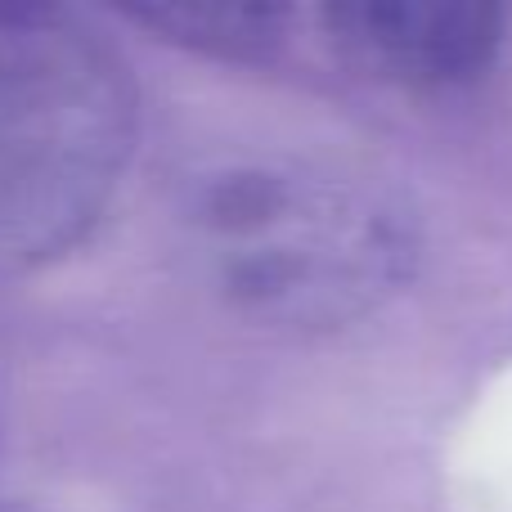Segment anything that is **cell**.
<instances>
[{
	"label": "cell",
	"instance_id": "1",
	"mask_svg": "<svg viewBox=\"0 0 512 512\" xmlns=\"http://www.w3.org/2000/svg\"><path fill=\"white\" fill-rule=\"evenodd\" d=\"M185 234L216 297L256 324L342 328L409 283L418 221L369 176L239 158L185 194Z\"/></svg>",
	"mask_w": 512,
	"mask_h": 512
},
{
	"label": "cell",
	"instance_id": "2",
	"mask_svg": "<svg viewBox=\"0 0 512 512\" xmlns=\"http://www.w3.org/2000/svg\"><path fill=\"white\" fill-rule=\"evenodd\" d=\"M126 63L68 9L0 5V279L86 239L135 149Z\"/></svg>",
	"mask_w": 512,
	"mask_h": 512
},
{
	"label": "cell",
	"instance_id": "3",
	"mask_svg": "<svg viewBox=\"0 0 512 512\" xmlns=\"http://www.w3.org/2000/svg\"><path fill=\"white\" fill-rule=\"evenodd\" d=\"M324 27L355 68L418 90L468 86L504 45V9L481 0H342Z\"/></svg>",
	"mask_w": 512,
	"mask_h": 512
},
{
	"label": "cell",
	"instance_id": "4",
	"mask_svg": "<svg viewBox=\"0 0 512 512\" xmlns=\"http://www.w3.org/2000/svg\"><path fill=\"white\" fill-rule=\"evenodd\" d=\"M126 18L153 27L162 41L189 45L216 59H265L283 45L292 23L288 5H135Z\"/></svg>",
	"mask_w": 512,
	"mask_h": 512
}]
</instances>
